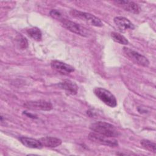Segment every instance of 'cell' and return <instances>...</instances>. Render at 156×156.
<instances>
[{
	"label": "cell",
	"instance_id": "17",
	"mask_svg": "<svg viewBox=\"0 0 156 156\" xmlns=\"http://www.w3.org/2000/svg\"><path fill=\"white\" fill-rule=\"evenodd\" d=\"M17 41L20 48L22 49H24L28 46V41L25 37L20 35L17 38Z\"/></svg>",
	"mask_w": 156,
	"mask_h": 156
},
{
	"label": "cell",
	"instance_id": "7",
	"mask_svg": "<svg viewBox=\"0 0 156 156\" xmlns=\"http://www.w3.org/2000/svg\"><path fill=\"white\" fill-rule=\"evenodd\" d=\"M89 139L95 143L106 145L110 147H116L118 145L117 140L115 139H109L108 137L99 135L95 132H91L88 135Z\"/></svg>",
	"mask_w": 156,
	"mask_h": 156
},
{
	"label": "cell",
	"instance_id": "4",
	"mask_svg": "<svg viewBox=\"0 0 156 156\" xmlns=\"http://www.w3.org/2000/svg\"><path fill=\"white\" fill-rule=\"evenodd\" d=\"M123 52L124 54L135 63L143 66H149V62L148 59L138 52L126 47L123 48Z\"/></svg>",
	"mask_w": 156,
	"mask_h": 156
},
{
	"label": "cell",
	"instance_id": "12",
	"mask_svg": "<svg viewBox=\"0 0 156 156\" xmlns=\"http://www.w3.org/2000/svg\"><path fill=\"white\" fill-rule=\"evenodd\" d=\"M20 140L21 143L27 147L33 149H41L43 147V145L39 140H38L34 138L22 136L20 138Z\"/></svg>",
	"mask_w": 156,
	"mask_h": 156
},
{
	"label": "cell",
	"instance_id": "15",
	"mask_svg": "<svg viewBox=\"0 0 156 156\" xmlns=\"http://www.w3.org/2000/svg\"><path fill=\"white\" fill-rule=\"evenodd\" d=\"M111 37L115 42H117L119 44L126 45V44H127L129 43L127 38L125 37H124L122 35L119 33L113 32L111 33Z\"/></svg>",
	"mask_w": 156,
	"mask_h": 156
},
{
	"label": "cell",
	"instance_id": "6",
	"mask_svg": "<svg viewBox=\"0 0 156 156\" xmlns=\"http://www.w3.org/2000/svg\"><path fill=\"white\" fill-rule=\"evenodd\" d=\"M24 106L29 109L43 111H49L52 109V104L44 100L28 101L24 104Z\"/></svg>",
	"mask_w": 156,
	"mask_h": 156
},
{
	"label": "cell",
	"instance_id": "10",
	"mask_svg": "<svg viewBox=\"0 0 156 156\" xmlns=\"http://www.w3.org/2000/svg\"><path fill=\"white\" fill-rule=\"evenodd\" d=\"M116 4L121 6L125 10L130 13L138 14L140 12L141 9L140 6L135 2L129 1H115Z\"/></svg>",
	"mask_w": 156,
	"mask_h": 156
},
{
	"label": "cell",
	"instance_id": "1",
	"mask_svg": "<svg viewBox=\"0 0 156 156\" xmlns=\"http://www.w3.org/2000/svg\"><path fill=\"white\" fill-rule=\"evenodd\" d=\"M90 129L96 133L108 138L116 137L119 135V131L114 126L105 122L98 121L92 123L90 126Z\"/></svg>",
	"mask_w": 156,
	"mask_h": 156
},
{
	"label": "cell",
	"instance_id": "8",
	"mask_svg": "<svg viewBox=\"0 0 156 156\" xmlns=\"http://www.w3.org/2000/svg\"><path fill=\"white\" fill-rule=\"evenodd\" d=\"M52 68L63 74H68L74 71V69L71 65L58 60H53L51 63Z\"/></svg>",
	"mask_w": 156,
	"mask_h": 156
},
{
	"label": "cell",
	"instance_id": "5",
	"mask_svg": "<svg viewBox=\"0 0 156 156\" xmlns=\"http://www.w3.org/2000/svg\"><path fill=\"white\" fill-rule=\"evenodd\" d=\"M63 26L64 27L67 29L68 30L83 36V37H87L90 34L89 30L85 27L69 20H65V19H62L60 21Z\"/></svg>",
	"mask_w": 156,
	"mask_h": 156
},
{
	"label": "cell",
	"instance_id": "19",
	"mask_svg": "<svg viewBox=\"0 0 156 156\" xmlns=\"http://www.w3.org/2000/svg\"><path fill=\"white\" fill-rule=\"evenodd\" d=\"M24 114L25 115H26L27 116H29L30 118H37V116H35V115H32V114H30V113H27L26 112H24Z\"/></svg>",
	"mask_w": 156,
	"mask_h": 156
},
{
	"label": "cell",
	"instance_id": "18",
	"mask_svg": "<svg viewBox=\"0 0 156 156\" xmlns=\"http://www.w3.org/2000/svg\"><path fill=\"white\" fill-rule=\"evenodd\" d=\"M50 15L54 19H56V20H62L63 18H62V14L61 13L57 10H55V9H53L52 10L51 12H50Z\"/></svg>",
	"mask_w": 156,
	"mask_h": 156
},
{
	"label": "cell",
	"instance_id": "11",
	"mask_svg": "<svg viewBox=\"0 0 156 156\" xmlns=\"http://www.w3.org/2000/svg\"><path fill=\"white\" fill-rule=\"evenodd\" d=\"M58 85L70 94H76L78 90V87L76 83L70 80H64L60 82Z\"/></svg>",
	"mask_w": 156,
	"mask_h": 156
},
{
	"label": "cell",
	"instance_id": "13",
	"mask_svg": "<svg viewBox=\"0 0 156 156\" xmlns=\"http://www.w3.org/2000/svg\"><path fill=\"white\" fill-rule=\"evenodd\" d=\"M43 146L47 147H56L62 144L61 140L52 136H45L41 138L40 140Z\"/></svg>",
	"mask_w": 156,
	"mask_h": 156
},
{
	"label": "cell",
	"instance_id": "2",
	"mask_svg": "<svg viewBox=\"0 0 156 156\" xmlns=\"http://www.w3.org/2000/svg\"><path fill=\"white\" fill-rule=\"evenodd\" d=\"M95 95L104 104L110 107H115L117 101L115 96L108 90L101 87H96L94 89Z\"/></svg>",
	"mask_w": 156,
	"mask_h": 156
},
{
	"label": "cell",
	"instance_id": "16",
	"mask_svg": "<svg viewBox=\"0 0 156 156\" xmlns=\"http://www.w3.org/2000/svg\"><path fill=\"white\" fill-rule=\"evenodd\" d=\"M142 147L146 150H148L150 152H152L154 153L155 152V147L156 145L154 143L147 140H143L140 142Z\"/></svg>",
	"mask_w": 156,
	"mask_h": 156
},
{
	"label": "cell",
	"instance_id": "14",
	"mask_svg": "<svg viewBox=\"0 0 156 156\" xmlns=\"http://www.w3.org/2000/svg\"><path fill=\"white\" fill-rule=\"evenodd\" d=\"M27 34L30 38L35 41H40L42 37V34L41 30L36 27L27 29Z\"/></svg>",
	"mask_w": 156,
	"mask_h": 156
},
{
	"label": "cell",
	"instance_id": "9",
	"mask_svg": "<svg viewBox=\"0 0 156 156\" xmlns=\"http://www.w3.org/2000/svg\"><path fill=\"white\" fill-rule=\"evenodd\" d=\"M114 23L121 32L127 30H133L135 28L133 24L127 18L123 16H116L114 18Z\"/></svg>",
	"mask_w": 156,
	"mask_h": 156
},
{
	"label": "cell",
	"instance_id": "3",
	"mask_svg": "<svg viewBox=\"0 0 156 156\" xmlns=\"http://www.w3.org/2000/svg\"><path fill=\"white\" fill-rule=\"evenodd\" d=\"M70 13L72 16L81 19L85 21L88 24L96 26V27H102L103 26V23L101 20L94 15L90 14L89 13L83 12L80 11H77L76 10H72L70 12Z\"/></svg>",
	"mask_w": 156,
	"mask_h": 156
}]
</instances>
